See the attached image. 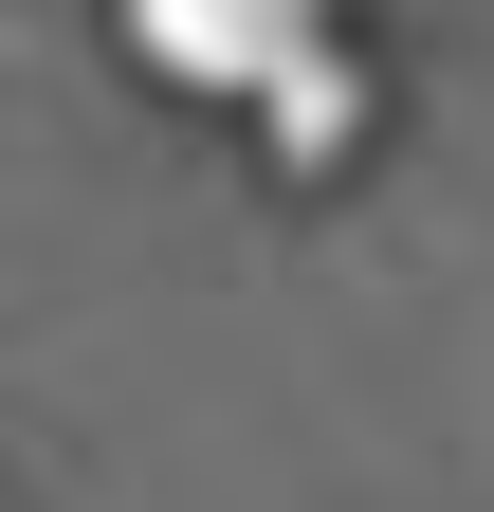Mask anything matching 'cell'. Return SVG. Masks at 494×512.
I'll use <instances>...</instances> for the list:
<instances>
[{"instance_id": "obj_2", "label": "cell", "mask_w": 494, "mask_h": 512, "mask_svg": "<svg viewBox=\"0 0 494 512\" xmlns=\"http://www.w3.org/2000/svg\"><path fill=\"white\" fill-rule=\"evenodd\" d=\"M257 110H275V165H348V128H366V74L330 37H293L275 74H257Z\"/></svg>"}, {"instance_id": "obj_1", "label": "cell", "mask_w": 494, "mask_h": 512, "mask_svg": "<svg viewBox=\"0 0 494 512\" xmlns=\"http://www.w3.org/2000/svg\"><path fill=\"white\" fill-rule=\"evenodd\" d=\"M129 37H147V74H183V92H257L293 37H330V0H129Z\"/></svg>"}]
</instances>
